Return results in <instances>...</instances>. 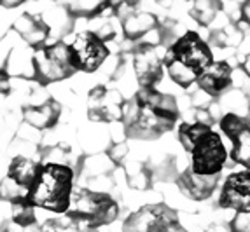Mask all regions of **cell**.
I'll return each instance as SVG.
<instances>
[{"label":"cell","mask_w":250,"mask_h":232,"mask_svg":"<svg viewBox=\"0 0 250 232\" xmlns=\"http://www.w3.org/2000/svg\"><path fill=\"white\" fill-rule=\"evenodd\" d=\"M179 105L171 95L156 87H140L133 99L125 107V133L135 140H158L175 128Z\"/></svg>","instance_id":"6da1fadb"},{"label":"cell","mask_w":250,"mask_h":232,"mask_svg":"<svg viewBox=\"0 0 250 232\" xmlns=\"http://www.w3.org/2000/svg\"><path fill=\"white\" fill-rule=\"evenodd\" d=\"M213 61L210 46L196 32H186L165 53V66L170 79L184 89L198 82Z\"/></svg>","instance_id":"7a4b0ae2"},{"label":"cell","mask_w":250,"mask_h":232,"mask_svg":"<svg viewBox=\"0 0 250 232\" xmlns=\"http://www.w3.org/2000/svg\"><path fill=\"white\" fill-rule=\"evenodd\" d=\"M74 192V171L60 162H41L26 203L53 213H67Z\"/></svg>","instance_id":"3957f363"},{"label":"cell","mask_w":250,"mask_h":232,"mask_svg":"<svg viewBox=\"0 0 250 232\" xmlns=\"http://www.w3.org/2000/svg\"><path fill=\"white\" fill-rule=\"evenodd\" d=\"M119 215V206L108 194L77 189L72 192L68 212L65 213L72 224L83 229H98L112 224Z\"/></svg>","instance_id":"277c9868"},{"label":"cell","mask_w":250,"mask_h":232,"mask_svg":"<svg viewBox=\"0 0 250 232\" xmlns=\"http://www.w3.org/2000/svg\"><path fill=\"white\" fill-rule=\"evenodd\" d=\"M77 72L74 58H72L70 46L63 40L46 44L34 53V80L41 86L60 82L70 79Z\"/></svg>","instance_id":"5b68a950"},{"label":"cell","mask_w":250,"mask_h":232,"mask_svg":"<svg viewBox=\"0 0 250 232\" xmlns=\"http://www.w3.org/2000/svg\"><path fill=\"white\" fill-rule=\"evenodd\" d=\"M123 232H188L179 213L165 203L146 204L123 222Z\"/></svg>","instance_id":"8992f818"},{"label":"cell","mask_w":250,"mask_h":232,"mask_svg":"<svg viewBox=\"0 0 250 232\" xmlns=\"http://www.w3.org/2000/svg\"><path fill=\"white\" fill-rule=\"evenodd\" d=\"M228 159V150L219 133L210 131L191 152V170L203 176H219Z\"/></svg>","instance_id":"52a82bcc"},{"label":"cell","mask_w":250,"mask_h":232,"mask_svg":"<svg viewBox=\"0 0 250 232\" xmlns=\"http://www.w3.org/2000/svg\"><path fill=\"white\" fill-rule=\"evenodd\" d=\"M70 46L72 58H74L77 72L93 74L107 61L108 47L95 32H81L75 35Z\"/></svg>","instance_id":"ba28073f"},{"label":"cell","mask_w":250,"mask_h":232,"mask_svg":"<svg viewBox=\"0 0 250 232\" xmlns=\"http://www.w3.org/2000/svg\"><path fill=\"white\" fill-rule=\"evenodd\" d=\"M219 128L233 143L229 154L231 161L250 170V119L234 114H224L219 120Z\"/></svg>","instance_id":"9c48e42d"},{"label":"cell","mask_w":250,"mask_h":232,"mask_svg":"<svg viewBox=\"0 0 250 232\" xmlns=\"http://www.w3.org/2000/svg\"><path fill=\"white\" fill-rule=\"evenodd\" d=\"M125 99L117 91L107 89L105 86H96L89 91V119L100 120V122H117L125 117Z\"/></svg>","instance_id":"30bf717a"},{"label":"cell","mask_w":250,"mask_h":232,"mask_svg":"<svg viewBox=\"0 0 250 232\" xmlns=\"http://www.w3.org/2000/svg\"><path fill=\"white\" fill-rule=\"evenodd\" d=\"M165 56L158 53V47L149 44H138L133 53V70L140 87H156L163 80Z\"/></svg>","instance_id":"8fae6325"},{"label":"cell","mask_w":250,"mask_h":232,"mask_svg":"<svg viewBox=\"0 0 250 232\" xmlns=\"http://www.w3.org/2000/svg\"><path fill=\"white\" fill-rule=\"evenodd\" d=\"M222 210H233L234 213L250 210V170L231 173L221 187L217 201Z\"/></svg>","instance_id":"7c38bea8"},{"label":"cell","mask_w":250,"mask_h":232,"mask_svg":"<svg viewBox=\"0 0 250 232\" xmlns=\"http://www.w3.org/2000/svg\"><path fill=\"white\" fill-rule=\"evenodd\" d=\"M198 87L210 98H221L233 84V66L228 61H213L198 79Z\"/></svg>","instance_id":"4fadbf2b"},{"label":"cell","mask_w":250,"mask_h":232,"mask_svg":"<svg viewBox=\"0 0 250 232\" xmlns=\"http://www.w3.org/2000/svg\"><path fill=\"white\" fill-rule=\"evenodd\" d=\"M219 185V176H203L191 170H188L177 176V187L184 195L191 201H205V199L212 197Z\"/></svg>","instance_id":"5bb4252c"},{"label":"cell","mask_w":250,"mask_h":232,"mask_svg":"<svg viewBox=\"0 0 250 232\" xmlns=\"http://www.w3.org/2000/svg\"><path fill=\"white\" fill-rule=\"evenodd\" d=\"M13 28L20 33V37L26 42V46L32 49H41L46 46V40L49 37L51 28L42 21L41 16H34V14H23L18 18Z\"/></svg>","instance_id":"9a60e30c"},{"label":"cell","mask_w":250,"mask_h":232,"mask_svg":"<svg viewBox=\"0 0 250 232\" xmlns=\"http://www.w3.org/2000/svg\"><path fill=\"white\" fill-rule=\"evenodd\" d=\"M62 114V107L54 99H46L42 105L25 108V122L34 129L54 128Z\"/></svg>","instance_id":"2e32d148"},{"label":"cell","mask_w":250,"mask_h":232,"mask_svg":"<svg viewBox=\"0 0 250 232\" xmlns=\"http://www.w3.org/2000/svg\"><path fill=\"white\" fill-rule=\"evenodd\" d=\"M158 30V18L152 13H131L123 19V33L128 40H144Z\"/></svg>","instance_id":"e0dca14e"},{"label":"cell","mask_w":250,"mask_h":232,"mask_svg":"<svg viewBox=\"0 0 250 232\" xmlns=\"http://www.w3.org/2000/svg\"><path fill=\"white\" fill-rule=\"evenodd\" d=\"M39 164L41 162L32 161V159L25 157V155H18L9 164L7 178L16 183L18 187H21L23 191L30 192V189L34 185L35 174H37Z\"/></svg>","instance_id":"ac0fdd59"},{"label":"cell","mask_w":250,"mask_h":232,"mask_svg":"<svg viewBox=\"0 0 250 232\" xmlns=\"http://www.w3.org/2000/svg\"><path fill=\"white\" fill-rule=\"evenodd\" d=\"M34 53L35 49L28 46L14 47V51L7 58V66H5L7 74L34 80Z\"/></svg>","instance_id":"d6986e66"},{"label":"cell","mask_w":250,"mask_h":232,"mask_svg":"<svg viewBox=\"0 0 250 232\" xmlns=\"http://www.w3.org/2000/svg\"><path fill=\"white\" fill-rule=\"evenodd\" d=\"M210 131H212V126L198 122V120H194V122H182V124L179 126L177 136H179V141H180V145L184 147V150L191 154L194 145Z\"/></svg>","instance_id":"ffe728a7"},{"label":"cell","mask_w":250,"mask_h":232,"mask_svg":"<svg viewBox=\"0 0 250 232\" xmlns=\"http://www.w3.org/2000/svg\"><path fill=\"white\" fill-rule=\"evenodd\" d=\"M108 7H110L108 2H98V0H75V2H67L65 4L68 16L86 18V19L102 16Z\"/></svg>","instance_id":"44dd1931"},{"label":"cell","mask_w":250,"mask_h":232,"mask_svg":"<svg viewBox=\"0 0 250 232\" xmlns=\"http://www.w3.org/2000/svg\"><path fill=\"white\" fill-rule=\"evenodd\" d=\"M222 108L229 110L228 114H234V116L245 117V114H249V101H247L245 95L242 91H228L221 96L219 99Z\"/></svg>","instance_id":"7402d4cb"},{"label":"cell","mask_w":250,"mask_h":232,"mask_svg":"<svg viewBox=\"0 0 250 232\" xmlns=\"http://www.w3.org/2000/svg\"><path fill=\"white\" fill-rule=\"evenodd\" d=\"M11 220H13L16 225H20V227H23V229L35 227V224H37V218H35V208L30 206L26 201H21V203L13 204Z\"/></svg>","instance_id":"603a6c76"},{"label":"cell","mask_w":250,"mask_h":232,"mask_svg":"<svg viewBox=\"0 0 250 232\" xmlns=\"http://www.w3.org/2000/svg\"><path fill=\"white\" fill-rule=\"evenodd\" d=\"M219 9H221V4L219 2H196V4L192 5V11H191V16L200 23V25H208L212 23L213 18L217 16L219 13Z\"/></svg>","instance_id":"cb8c5ba5"},{"label":"cell","mask_w":250,"mask_h":232,"mask_svg":"<svg viewBox=\"0 0 250 232\" xmlns=\"http://www.w3.org/2000/svg\"><path fill=\"white\" fill-rule=\"evenodd\" d=\"M228 227H229V232H250V210L234 213Z\"/></svg>","instance_id":"d4e9b609"},{"label":"cell","mask_w":250,"mask_h":232,"mask_svg":"<svg viewBox=\"0 0 250 232\" xmlns=\"http://www.w3.org/2000/svg\"><path fill=\"white\" fill-rule=\"evenodd\" d=\"M11 93V75L5 68H0V95H9Z\"/></svg>","instance_id":"484cf974"},{"label":"cell","mask_w":250,"mask_h":232,"mask_svg":"<svg viewBox=\"0 0 250 232\" xmlns=\"http://www.w3.org/2000/svg\"><path fill=\"white\" fill-rule=\"evenodd\" d=\"M0 232H39V229L32 227V229H23L20 225H16L11 220V222H4V224L0 225Z\"/></svg>","instance_id":"4316f807"},{"label":"cell","mask_w":250,"mask_h":232,"mask_svg":"<svg viewBox=\"0 0 250 232\" xmlns=\"http://www.w3.org/2000/svg\"><path fill=\"white\" fill-rule=\"evenodd\" d=\"M242 21L250 25V2H243L242 4Z\"/></svg>","instance_id":"83f0119b"},{"label":"cell","mask_w":250,"mask_h":232,"mask_svg":"<svg viewBox=\"0 0 250 232\" xmlns=\"http://www.w3.org/2000/svg\"><path fill=\"white\" fill-rule=\"evenodd\" d=\"M243 72H245L247 75L250 77V54H247L245 56V59H243Z\"/></svg>","instance_id":"f1b7e54d"},{"label":"cell","mask_w":250,"mask_h":232,"mask_svg":"<svg viewBox=\"0 0 250 232\" xmlns=\"http://www.w3.org/2000/svg\"><path fill=\"white\" fill-rule=\"evenodd\" d=\"M207 232H229V227L224 229V227H221V225H212Z\"/></svg>","instance_id":"f546056e"},{"label":"cell","mask_w":250,"mask_h":232,"mask_svg":"<svg viewBox=\"0 0 250 232\" xmlns=\"http://www.w3.org/2000/svg\"><path fill=\"white\" fill-rule=\"evenodd\" d=\"M20 4L21 2H0V5H4V7H16Z\"/></svg>","instance_id":"4dcf8cb0"}]
</instances>
